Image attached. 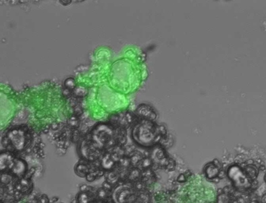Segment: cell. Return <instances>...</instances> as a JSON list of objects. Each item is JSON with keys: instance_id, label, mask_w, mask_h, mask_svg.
<instances>
[{"instance_id": "cell-1", "label": "cell", "mask_w": 266, "mask_h": 203, "mask_svg": "<svg viewBox=\"0 0 266 203\" xmlns=\"http://www.w3.org/2000/svg\"><path fill=\"white\" fill-rule=\"evenodd\" d=\"M133 137L136 142L143 146H150L160 141L162 137L160 127L153 121L141 119L134 125Z\"/></svg>"}, {"instance_id": "cell-2", "label": "cell", "mask_w": 266, "mask_h": 203, "mask_svg": "<svg viewBox=\"0 0 266 203\" xmlns=\"http://www.w3.org/2000/svg\"><path fill=\"white\" fill-rule=\"evenodd\" d=\"M90 140L97 148L102 150L115 146L116 134L114 127L110 125H97L91 132Z\"/></svg>"}, {"instance_id": "cell-3", "label": "cell", "mask_w": 266, "mask_h": 203, "mask_svg": "<svg viewBox=\"0 0 266 203\" xmlns=\"http://www.w3.org/2000/svg\"><path fill=\"white\" fill-rule=\"evenodd\" d=\"M29 135L22 127H14L6 135L7 146L10 145L14 150L21 151L24 149L28 141Z\"/></svg>"}, {"instance_id": "cell-4", "label": "cell", "mask_w": 266, "mask_h": 203, "mask_svg": "<svg viewBox=\"0 0 266 203\" xmlns=\"http://www.w3.org/2000/svg\"><path fill=\"white\" fill-rule=\"evenodd\" d=\"M81 151L82 157L85 161H94L99 158L100 150L95 146L90 139H85L81 146Z\"/></svg>"}, {"instance_id": "cell-5", "label": "cell", "mask_w": 266, "mask_h": 203, "mask_svg": "<svg viewBox=\"0 0 266 203\" xmlns=\"http://www.w3.org/2000/svg\"><path fill=\"white\" fill-rule=\"evenodd\" d=\"M136 114L142 119L148 120V121H153L156 119V114L154 110L150 106L147 104L140 105L136 110Z\"/></svg>"}, {"instance_id": "cell-6", "label": "cell", "mask_w": 266, "mask_h": 203, "mask_svg": "<svg viewBox=\"0 0 266 203\" xmlns=\"http://www.w3.org/2000/svg\"><path fill=\"white\" fill-rule=\"evenodd\" d=\"M12 173L17 177H22L25 175L26 171V164L23 160L15 158L10 168Z\"/></svg>"}, {"instance_id": "cell-7", "label": "cell", "mask_w": 266, "mask_h": 203, "mask_svg": "<svg viewBox=\"0 0 266 203\" xmlns=\"http://www.w3.org/2000/svg\"><path fill=\"white\" fill-rule=\"evenodd\" d=\"M13 154L10 152H3L1 154V171H5L6 169H10L14 161Z\"/></svg>"}, {"instance_id": "cell-8", "label": "cell", "mask_w": 266, "mask_h": 203, "mask_svg": "<svg viewBox=\"0 0 266 203\" xmlns=\"http://www.w3.org/2000/svg\"><path fill=\"white\" fill-rule=\"evenodd\" d=\"M100 163L103 170L111 171L115 167L116 162L112 159L111 154L106 153L105 155H103L102 160H101Z\"/></svg>"}, {"instance_id": "cell-9", "label": "cell", "mask_w": 266, "mask_h": 203, "mask_svg": "<svg viewBox=\"0 0 266 203\" xmlns=\"http://www.w3.org/2000/svg\"><path fill=\"white\" fill-rule=\"evenodd\" d=\"M133 119V116L129 112L121 113L120 115L116 116L115 123L118 124L122 127H125L132 123Z\"/></svg>"}, {"instance_id": "cell-10", "label": "cell", "mask_w": 266, "mask_h": 203, "mask_svg": "<svg viewBox=\"0 0 266 203\" xmlns=\"http://www.w3.org/2000/svg\"><path fill=\"white\" fill-rule=\"evenodd\" d=\"M93 195L91 191L81 192L77 196L76 201L78 203H91L93 201Z\"/></svg>"}, {"instance_id": "cell-11", "label": "cell", "mask_w": 266, "mask_h": 203, "mask_svg": "<svg viewBox=\"0 0 266 203\" xmlns=\"http://www.w3.org/2000/svg\"><path fill=\"white\" fill-rule=\"evenodd\" d=\"M76 173L78 176L81 177H86L87 175L90 173V167L89 165L84 164V163H79L75 167Z\"/></svg>"}, {"instance_id": "cell-12", "label": "cell", "mask_w": 266, "mask_h": 203, "mask_svg": "<svg viewBox=\"0 0 266 203\" xmlns=\"http://www.w3.org/2000/svg\"><path fill=\"white\" fill-rule=\"evenodd\" d=\"M219 169L217 168L213 163L207 166V168L206 169V174L209 179L212 180L213 178L217 177Z\"/></svg>"}, {"instance_id": "cell-13", "label": "cell", "mask_w": 266, "mask_h": 203, "mask_svg": "<svg viewBox=\"0 0 266 203\" xmlns=\"http://www.w3.org/2000/svg\"><path fill=\"white\" fill-rule=\"evenodd\" d=\"M119 174L116 171H111L106 176V181H108L109 183H111L112 186L118 182L119 180Z\"/></svg>"}, {"instance_id": "cell-14", "label": "cell", "mask_w": 266, "mask_h": 203, "mask_svg": "<svg viewBox=\"0 0 266 203\" xmlns=\"http://www.w3.org/2000/svg\"><path fill=\"white\" fill-rule=\"evenodd\" d=\"M73 93L76 97H85L87 96L88 91L87 88L82 85L76 86V88L73 90Z\"/></svg>"}, {"instance_id": "cell-15", "label": "cell", "mask_w": 266, "mask_h": 203, "mask_svg": "<svg viewBox=\"0 0 266 203\" xmlns=\"http://www.w3.org/2000/svg\"><path fill=\"white\" fill-rule=\"evenodd\" d=\"M140 175H141V173H140L139 169H133L129 172V173H128V179L130 181H135L136 180H138V178L140 176Z\"/></svg>"}, {"instance_id": "cell-16", "label": "cell", "mask_w": 266, "mask_h": 203, "mask_svg": "<svg viewBox=\"0 0 266 203\" xmlns=\"http://www.w3.org/2000/svg\"><path fill=\"white\" fill-rule=\"evenodd\" d=\"M64 86H65V88L66 90H68L70 91L74 90L76 87L75 80L71 77L68 78L64 81Z\"/></svg>"}, {"instance_id": "cell-17", "label": "cell", "mask_w": 266, "mask_h": 203, "mask_svg": "<svg viewBox=\"0 0 266 203\" xmlns=\"http://www.w3.org/2000/svg\"><path fill=\"white\" fill-rule=\"evenodd\" d=\"M118 163L122 168L127 169L130 165H131L130 158H128V156H122L120 161H119Z\"/></svg>"}, {"instance_id": "cell-18", "label": "cell", "mask_w": 266, "mask_h": 203, "mask_svg": "<svg viewBox=\"0 0 266 203\" xmlns=\"http://www.w3.org/2000/svg\"><path fill=\"white\" fill-rule=\"evenodd\" d=\"M140 165V167L143 169H149V167H151L152 165V161L149 158H145L141 160V161H140L139 163Z\"/></svg>"}, {"instance_id": "cell-19", "label": "cell", "mask_w": 266, "mask_h": 203, "mask_svg": "<svg viewBox=\"0 0 266 203\" xmlns=\"http://www.w3.org/2000/svg\"><path fill=\"white\" fill-rule=\"evenodd\" d=\"M79 123H80L79 119L77 116H72V117L70 118V119L68 120V125H70V127H71L72 128H77L79 125Z\"/></svg>"}, {"instance_id": "cell-20", "label": "cell", "mask_w": 266, "mask_h": 203, "mask_svg": "<svg viewBox=\"0 0 266 203\" xmlns=\"http://www.w3.org/2000/svg\"><path fill=\"white\" fill-rule=\"evenodd\" d=\"M141 160H142V156L140 155L133 154L130 157L131 165H133V166H136L137 165H139V162L141 161Z\"/></svg>"}, {"instance_id": "cell-21", "label": "cell", "mask_w": 266, "mask_h": 203, "mask_svg": "<svg viewBox=\"0 0 266 203\" xmlns=\"http://www.w3.org/2000/svg\"><path fill=\"white\" fill-rule=\"evenodd\" d=\"M108 192L105 190L103 187H101L97 191V197H98L99 199H105L107 198V196H108Z\"/></svg>"}, {"instance_id": "cell-22", "label": "cell", "mask_w": 266, "mask_h": 203, "mask_svg": "<svg viewBox=\"0 0 266 203\" xmlns=\"http://www.w3.org/2000/svg\"><path fill=\"white\" fill-rule=\"evenodd\" d=\"M12 181V175H9L8 173H3L2 174V183L8 184L11 182Z\"/></svg>"}, {"instance_id": "cell-23", "label": "cell", "mask_w": 266, "mask_h": 203, "mask_svg": "<svg viewBox=\"0 0 266 203\" xmlns=\"http://www.w3.org/2000/svg\"><path fill=\"white\" fill-rule=\"evenodd\" d=\"M246 170H247V173L249 175V176H250V177H251L252 179H254V178H255L256 171L254 169L252 168L251 167H246Z\"/></svg>"}, {"instance_id": "cell-24", "label": "cell", "mask_w": 266, "mask_h": 203, "mask_svg": "<svg viewBox=\"0 0 266 203\" xmlns=\"http://www.w3.org/2000/svg\"><path fill=\"white\" fill-rule=\"evenodd\" d=\"M97 177L96 175V173L95 171H92L90 172L89 173H88L86 176V179L88 181H89V182H91V181H93L95 180L96 179Z\"/></svg>"}, {"instance_id": "cell-25", "label": "cell", "mask_w": 266, "mask_h": 203, "mask_svg": "<svg viewBox=\"0 0 266 203\" xmlns=\"http://www.w3.org/2000/svg\"><path fill=\"white\" fill-rule=\"evenodd\" d=\"M175 165H176L175 161H174L173 159H169L168 160L166 167L168 169H169V170H172V169H174V167H175Z\"/></svg>"}, {"instance_id": "cell-26", "label": "cell", "mask_w": 266, "mask_h": 203, "mask_svg": "<svg viewBox=\"0 0 266 203\" xmlns=\"http://www.w3.org/2000/svg\"><path fill=\"white\" fill-rule=\"evenodd\" d=\"M139 198L140 200V202L141 203H147L149 201V196L147 194H143L140 195Z\"/></svg>"}, {"instance_id": "cell-27", "label": "cell", "mask_w": 266, "mask_h": 203, "mask_svg": "<svg viewBox=\"0 0 266 203\" xmlns=\"http://www.w3.org/2000/svg\"><path fill=\"white\" fill-rule=\"evenodd\" d=\"M79 137H80V133H79V131L78 130H74V132H73L72 135V141H78Z\"/></svg>"}, {"instance_id": "cell-28", "label": "cell", "mask_w": 266, "mask_h": 203, "mask_svg": "<svg viewBox=\"0 0 266 203\" xmlns=\"http://www.w3.org/2000/svg\"><path fill=\"white\" fill-rule=\"evenodd\" d=\"M112 187H113V186L112 185L111 183H109L108 181H105V182L103 183V187L105 190H107V191H108V192L110 191V190L112 189Z\"/></svg>"}, {"instance_id": "cell-29", "label": "cell", "mask_w": 266, "mask_h": 203, "mask_svg": "<svg viewBox=\"0 0 266 203\" xmlns=\"http://www.w3.org/2000/svg\"><path fill=\"white\" fill-rule=\"evenodd\" d=\"M39 202L40 203H49L50 202V199L48 198L46 195H42L39 198Z\"/></svg>"}, {"instance_id": "cell-30", "label": "cell", "mask_w": 266, "mask_h": 203, "mask_svg": "<svg viewBox=\"0 0 266 203\" xmlns=\"http://www.w3.org/2000/svg\"><path fill=\"white\" fill-rule=\"evenodd\" d=\"M35 173V169L34 168L30 169L29 171H28L26 172V174H25V177H24V178L29 180V178L32 176V175H33V173Z\"/></svg>"}, {"instance_id": "cell-31", "label": "cell", "mask_w": 266, "mask_h": 203, "mask_svg": "<svg viewBox=\"0 0 266 203\" xmlns=\"http://www.w3.org/2000/svg\"><path fill=\"white\" fill-rule=\"evenodd\" d=\"M135 188L138 190H141L143 188V183L142 181H136L134 185Z\"/></svg>"}, {"instance_id": "cell-32", "label": "cell", "mask_w": 266, "mask_h": 203, "mask_svg": "<svg viewBox=\"0 0 266 203\" xmlns=\"http://www.w3.org/2000/svg\"><path fill=\"white\" fill-rule=\"evenodd\" d=\"M91 189L90 186L87 185H83L81 187V192H89Z\"/></svg>"}, {"instance_id": "cell-33", "label": "cell", "mask_w": 266, "mask_h": 203, "mask_svg": "<svg viewBox=\"0 0 266 203\" xmlns=\"http://www.w3.org/2000/svg\"><path fill=\"white\" fill-rule=\"evenodd\" d=\"M177 180H178V181H179V182H184V181H186L185 175H184V174L180 175L178 177V179H177Z\"/></svg>"}, {"instance_id": "cell-34", "label": "cell", "mask_w": 266, "mask_h": 203, "mask_svg": "<svg viewBox=\"0 0 266 203\" xmlns=\"http://www.w3.org/2000/svg\"><path fill=\"white\" fill-rule=\"evenodd\" d=\"M213 164L215 165L217 168H218L219 169H221V167H222L221 163H220V162L218 161V160H216V159L214 160V161H213Z\"/></svg>"}, {"instance_id": "cell-35", "label": "cell", "mask_w": 266, "mask_h": 203, "mask_svg": "<svg viewBox=\"0 0 266 203\" xmlns=\"http://www.w3.org/2000/svg\"><path fill=\"white\" fill-rule=\"evenodd\" d=\"M218 177L219 178V179H223L225 177V172L224 171L221 170L220 171H219V173L218 175Z\"/></svg>"}, {"instance_id": "cell-36", "label": "cell", "mask_w": 266, "mask_h": 203, "mask_svg": "<svg viewBox=\"0 0 266 203\" xmlns=\"http://www.w3.org/2000/svg\"><path fill=\"white\" fill-rule=\"evenodd\" d=\"M219 178L217 176V177H214V178H213V179H212V181H214V182H216V183H218V182H219Z\"/></svg>"}, {"instance_id": "cell-37", "label": "cell", "mask_w": 266, "mask_h": 203, "mask_svg": "<svg viewBox=\"0 0 266 203\" xmlns=\"http://www.w3.org/2000/svg\"><path fill=\"white\" fill-rule=\"evenodd\" d=\"M265 180H266V175H265Z\"/></svg>"}]
</instances>
